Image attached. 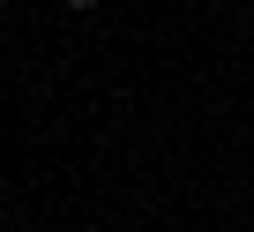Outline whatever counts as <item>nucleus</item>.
Masks as SVG:
<instances>
[{
    "mask_svg": "<svg viewBox=\"0 0 254 232\" xmlns=\"http://www.w3.org/2000/svg\"><path fill=\"white\" fill-rule=\"evenodd\" d=\"M67 8H97V0H67Z\"/></svg>",
    "mask_w": 254,
    "mask_h": 232,
    "instance_id": "obj_1",
    "label": "nucleus"
}]
</instances>
